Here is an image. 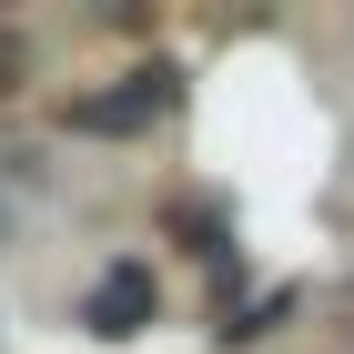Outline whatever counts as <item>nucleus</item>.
Instances as JSON below:
<instances>
[{"label": "nucleus", "instance_id": "f257e3e1", "mask_svg": "<svg viewBox=\"0 0 354 354\" xmlns=\"http://www.w3.org/2000/svg\"><path fill=\"white\" fill-rule=\"evenodd\" d=\"M172 111V71L152 61V71H132L122 91H91V102H71V132H152Z\"/></svg>", "mask_w": 354, "mask_h": 354}, {"label": "nucleus", "instance_id": "f03ea898", "mask_svg": "<svg viewBox=\"0 0 354 354\" xmlns=\"http://www.w3.org/2000/svg\"><path fill=\"white\" fill-rule=\"evenodd\" d=\"M82 324L102 334V344H122V334H142V324H152V273H142V263H111L102 283H91Z\"/></svg>", "mask_w": 354, "mask_h": 354}, {"label": "nucleus", "instance_id": "7ed1b4c3", "mask_svg": "<svg viewBox=\"0 0 354 354\" xmlns=\"http://www.w3.org/2000/svg\"><path fill=\"white\" fill-rule=\"evenodd\" d=\"M21 71H30V51H21V30H0V91L21 82Z\"/></svg>", "mask_w": 354, "mask_h": 354}]
</instances>
